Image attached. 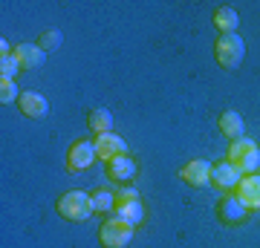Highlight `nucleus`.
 <instances>
[{"instance_id":"1","label":"nucleus","mask_w":260,"mask_h":248,"mask_svg":"<svg viewBox=\"0 0 260 248\" xmlns=\"http://www.w3.org/2000/svg\"><path fill=\"white\" fill-rule=\"evenodd\" d=\"M246 58V41H243L237 32L234 35H220L217 44H214V61L223 66V69H237Z\"/></svg>"},{"instance_id":"2","label":"nucleus","mask_w":260,"mask_h":248,"mask_svg":"<svg viewBox=\"0 0 260 248\" xmlns=\"http://www.w3.org/2000/svg\"><path fill=\"white\" fill-rule=\"evenodd\" d=\"M225 159L232 162V165L240 167V173H257L260 170V147L251 141V138H237V141H232L229 145V153H225Z\"/></svg>"},{"instance_id":"3","label":"nucleus","mask_w":260,"mask_h":248,"mask_svg":"<svg viewBox=\"0 0 260 248\" xmlns=\"http://www.w3.org/2000/svg\"><path fill=\"white\" fill-rule=\"evenodd\" d=\"M55 211L64 217L67 222H84L90 214H93V205H90V193L84 191H67L58 196Z\"/></svg>"},{"instance_id":"4","label":"nucleus","mask_w":260,"mask_h":248,"mask_svg":"<svg viewBox=\"0 0 260 248\" xmlns=\"http://www.w3.org/2000/svg\"><path fill=\"white\" fill-rule=\"evenodd\" d=\"M133 231H136V225H130V222H124L121 217L113 214V217H107L102 222V228H99V242L104 248H124V245H130Z\"/></svg>"},{"instance_id":"5","label":"nucleus","mask_w":260,"mask_h":248,"mask_svg":"<svg viewBox=\"0 0 260 248\" xmlns=\"http://www.w3.org/2000/svg\"><path fill=\"white\" fill-rule=\"evenodd\" d=\"M116 217H121L130 225H139L145 220V202L136 188H121L116 193Z\"/></svg>"},{"instance_id":"6","label":"nucleus","mask_w":260,"mask_h":248,"mask_svg":"<svg viewBox=\"0 0 260 248\" xmlns=\"http://www.w3.org/2000/svg\"><path fill=\"white\" fill-rule=\"evenodd\" d=\"M95 159L99 156H95L93 141L78 138V141H73L70 150H67V170H70V173H81V170H87V167H93Z\"/></svg>"},{"instance_id":"7","label":"nucleus","mask_w":260,"mask_h":248,"mask_svg":"<svg viewBox=\"0 0 260 248\" xmlns=\"http://www.w3.org/2000/svg\"><path fill=\"white\" fill-rule=\"evenodd\" d=\"M249 208L237 199V193H225L223 199H220V205H217V220L223 222V225H229V228H237V225H243V222L249 220Z\"/></svg>"},{"instance_id":"8","label":"nucleus","mask_w":260,"mask_h":248,"mask_svg":"<svg viewBox=\"0 0 260 248\" xmlns=\"http://www.w3.org/2000/svg\"><path fill=\"white\" fill-rule=\"evenodd\" d=\"M240 179H243L240 167L232 165L229 159H223V162L211 165V185L217 188V191H223V193H234V191H237V185H240Z\"/></svg>"},{"instance_id":"9","label":"nucleus","mask_w":260,"mask_h":248,"mask_svg":"<svg viewBox=\"0 0 260 248\" xmlns=\"http://www.w3.org/2000/svg\"><path fill=\"white\" fill-rule=\"evenodd\" d=\"M179 179L191 188H208L211 185V162H205V159H194V162H188L182 170H179Z\"/></svg>"},{"instance_id":"10","label":"nucleus","mask_w":260,"mask_h":248,"mask_svg":"<svg viewBox=\"0 0 260 248\" xmlns=\"http://www.w3.org/2000/svg\"><path fill=\"white\" fill-rule=\"evenodd\" d=\"M95 156L104 159V162H110L116 156H124L127 153V141L116 133H102V136H95Z\"/></svg>"},{"instance_id":"11","label":"nucleus","mask_w":260,"mask_h":248,"mask_svg":"<svg viewBox=\"0 0 260 248\" xmlns=\"http://www.w3.org/2000/svg\"><path fill=\"white\" fill-rule=\"evenodd\" d=\"M234 193H237V199H240L249 211H260V173L243 176Z\"/></svg>"},{"instance_id":"12","label":"nucleus","mask_w":260,"mask_h":248,"mask_svg":"<svg viewBox=\"0 0 260 248\" xmlns=\"http://www.w3.org/2000/svg\"><path fill=\"white\" fill-rule=\"evenodd\" d=\"M136 176V162L124 153V156H116L107 162V179L116 185H130V179Z\"/></svg>"},{"instance_id":"13","label":"nucleus","mask_w":260,"mask_h":248,"mask_svg":"<svg viewBox=\"0 0 260 248\" xmlns=\"http://www.w3.org/2000/svg\"><path fill=\"white\" fill-rule=\"evenodd\" d=\"M18 107L26 119H44L49 113V101L41 95V92H20Z\"/></svg>"},{"instance_id":"14","label":"nucleus","mask_w":260,"mask_h":248,"mask_svg":"<svg viewBox=\"0 0 260 248\" xmlns=\"http://www.w3.org/2000/svg\"><path fill=\"white\" fill-rule=\"evenodd\" d=\"M217 124H220V133H223L229 141H237V138H243V133H246L243 116L237 110H223L220 119H217Z\"/></svg>"},{"instance_id":"15","label":"nucleus","mask_w":260,"mask_h":248,"mask_svg":"<svg viewBox=\"0 0 260 248\" xmlns=\"http://www.w3.org/2000/svg\"><path fill=\"white\" fill-rule=\"evenodd\" d=\"M12 55L20 61V69H38V66L44 64V49H41L38 44H29V41L15 46Z\"/></svg>"},{"instance_id":"16","label":"nucleus","mask_w":260,"mask_h":248,"mask_svg":"<svg viewBox=\"0 0 260 248\" xmlns=\"http://www.w3.org/2000/svg\"><path fill=\"white\" fill-rule=\"evenodd\" d=\"M214 26L220 29V35H234L237 26H240V15H237V9H232V6H220V9L214 12Z\"/></svg>"},{"instance_id":"17","label":"nucleus","mask_w":260,"mask_h":248,"mask_svg":"<svg viewBox=\"0 0 260 248\" xmlns=\"http://www.w3.org/2000/svg\"><path fill=\"white\" fill-rule=\"evenodd\" d=\"M87 127L93 130L95 136H102V133H113V113L104 110V107L90 110V116H87Z\"/></svg>"},{"instance_id":"18","label":"nucleus","mask_w":260,"mask_h":248,"mask_svg":"<svg viewBox=\"0 0 260 248\" xmlns=\"http://www.w3.org/2000/svg\"><path fill=\"white\" fill-rule=\"evenodd\" d=\"M90 205H93V214H110L116 211V193H110L107 188H95L90 193Z\"/></svg>"},{"instance_id":"19","label":"nucleus","mask_w":260,"mask_h":248,"mask_svg":"<svg viewBox=\"0 0 260 248\" xmlns=\"http://www.w3.org/2000/svg\"><path fill=\"white\" fill-rule=\"evenodd\" d=\"M61 32L58 29H47V32H41V38H38V46L44 49V52H55L58 46H61Z\"/></svg>"},{"instance_id":"20","label":"nucleus","mask_w":260,"mask_h":248,"mask_svg":"<svg viewBox=\"0 0 260 248\" xmlns=\"http://www.w3.org/2000/svg\"><path fill=\"white\" fill-rule=\"evenodd\" d=\"M15 98H20L18 84L9 81V78H0V104H9V101H15Z\"/></svg>"},{"instance_id":"21","label":"nucleus","mask_w":260,"mask_h":248,"mask_svg":"<svg viewBox=\"0 0 260 248\" xmlns=\"http://www.w3.org/2000/svg\"><path fill=\"white\" fill-rule=\"evenodd\" d=\"M20 69V61L15 55L9 58H0V78H9V81H15V75H18Z\"/></svg>"}]
</instances>
